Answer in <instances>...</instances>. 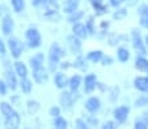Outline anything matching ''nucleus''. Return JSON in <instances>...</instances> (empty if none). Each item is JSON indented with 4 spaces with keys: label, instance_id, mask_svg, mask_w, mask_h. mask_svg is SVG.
Here are the masks:
<instances>
[{
    "label": "nucleus",
    "instance_id": "15",
    "mask_svg": "<svg viewBox=\"0 0 148 129\" xmlns=\"http://www.w3.org/2000/svg\"><path fill=\"white\" fill-rule=\"evenodd\" d=\"M45 63H46V55L43 52H36L33 56L29 57V61L28 65L30 68V70H36L38 68L45 67Z\"/></svg>",
    "mask_w": 148,
    "mask_h": 129
},
{
    "label": "nucleus",
    "instance_id": "5",
    "mask_svg": "<svg viewBox=\"0 0 148 129\" xmlns=\"http://www.w3.org/2000/svg\"><path fill=\"white\" fill-rule=\"evenodd\" d=\"M81 94L79 93H72L70 90H62L60 95H59V106L62 107V109L64 111H71V109L75 107L76 102L80 99Z\"/></svg>",
    "mask_w": 148,
    "mask_h": 129
},
{
    "label": "nucleus",
    "instance_id": "2",
    "mask_svg": "<svg viewBox=\"0 0 148 129\" xmlns=\"http://www.w3.org/2000/svg\"><path fill=\"white\" fill-rule=\"evenodd\" d=\"M3 69H4V80L5 82L8 84L9 89L12 91H16L18 89V76L14 72V68H13V63H11V59L9 57H3Z\"/></svg>",
    "mask_w": 148,
    "mask_h": 129
},
{
    "label": "nucleus",
    "instance_id": "25",
    "mask_svg": "<svg viewBox=\"0 0 148 129\" xmlns=\"http://www.w3.org/2000/svg\"><path fill=\"white\" fill-rule=\"evenodd\" d=\"M33 85L34 81L30 78V77H24V78H20L18 81V89L23 94H30L33 91Z\"/></svg>",
    "mask_w": 148,
    "mask_h": 129
},
{
    "label": "nucleus",
    "instance_id": "9",
    "mask_svg": "<svg viewBox=\"0 0 148 129\" xmlns=\"http://www.w3.org/2000/svg\"><path fill=\"white\" fill-rule=\"evenodd\" d=\"M84 109L88 113L97 115L101 109H102V101H101V98L97 95H89L85 99V102H84Z\"/></svg>",
    "mask_w": 148,
    "mask_h": 129
},
{
    "label": "nucleus",
    "instance_id": "36",
    "mask_svg": "<svg viewBox=\"0 0 148 129\" xmlns=\"http://www.w3.org/2000/svg\"><path fill=\"white\" fill-rule=\"evenodd\" d=\"M127 16H129V9L125 8V7H119V8L114 9V12L112 13L113 20H117V21L125 20Z\"/></svg>",
    "mask_w": 148,
    "mask_h": 129
},
{
    "label": "nucleus",
    "instance_id": "53",
    "mask_svg": "<svg viewBox=\"0 0 148 129\" xmlns=\"http://www.w3.org/2000/svg\"><path fill=\"white\" fill-rule=\"evenodd\" d=\"M18 101H20V97L18 95H12V98H11V103L12 104H16Z\"/></svg>",
    "mask_w": 148,
    "mask_h": 129
},
{
    "label": "nucleus",
    "instance_id": "57",
    "mask_svg": "<svg viewBox=\"0 0 148 129\" xmlns=\"http://www.w3.org/2000/svg\"><path fill=\"white\" fill-rule=\"evenodd\" d=\"M25 129H30V128H25Z\"/></svg>",
    "mask_w": 148,
    "mask_h": 129
},
{
    "label": "nucleus",
    "instance_id": "3",
    "mask_svg": "<svg viewBox=\"0 0 148 129\" xmlns=\"http://www.w3.org/2000/svg\"><path fill=\"white\" fill-rule=\"evenodd\" d=\"M7 46H8V53L11 59H14V60H20V57L23 56V53L25 52L26 47L25 42L17 38L14 35H11L8 36V39H7Z\"/></svg>",
    "mask_w": 148,
    "mask_h": 129
},
{
    "label": "nucleus",
    "instance_id": "10",
    "mask_svg": "<svg viewBox=\"0 0 148 129\" xmlns=\"http://www.w3.org/2000/svg\"><path fill=\"white\" fill-rule=\"evenodd\" d=\"M50 70H49L47 67H42L38 68L36 70H32V80L34 81V84L38 85H46L50 80Z\"/></svg>",
    "mask_w": 148,
    "mask_h": 129
},
{
    "label": "nucleus",
    "instance_id": "1",
    "mask_svg": "<svg viewBox=\"0 0 148 129\" xmlns=\"http://www.w3.org/2000/svg\"><path fill=\"white\" fill-rule=\"evenodd\" d=\"M66 56V50L59 42H53L47 51V68L51 73L59 70V64Z\"/></svg>",
    "mask_w": 148,
    "mask_h": 129
},
{
    "label": "nucleus",
    "instance_id": "49",
    "mask_svg": "<svg viewBox=\"0 0 148 129\" xmlns=\"http://www.w3.org/2000/svg\"><path fill=\"white\" fill-rule=\"evenodd\" d=\"M49 0H30V3L33 7H36V8H43V7L46 5V3H47Z\"/></svg>",
    "mask_w": 148,
    "mask_h": 129
},
{
    "label": "nucleus",
    "instance_id": "27",
    "mask_svg": "<svg viewBox=\"0 0 148 129\" xmlns=\"http://www.w3.org/2000/svg\"><path fill=\"white\" fill-rule=\"evenodd\" d=\"M103 55H105V53H103L102 50H92L85 55V57H87V60L89 61V64H100Z\"/></svg>",
    "mask_w": 148,
    "mask_h": 129
},
{
    "label": "nucleus",
    "instance_id": "51",
    "mask_svg": "<svg viewBox=\"0 0 148 129\" xmlns=\"http://www.w3.org/2000/svg\"><path fill=\"white\" fill-rule=\"evenodd\" d=\"M97 90H100L101 93H106L108 90H109V87L106 86V84H103V82H100V81H98V84H97Z\"/></svg>",
    "mask_w": 148,
    "mask_h": 129
},
{
    "label": "nucleus",
    "instance_id": "44",
    "mask_svg": "<svg viewBox=\"0 0 148 129\" xmlns=\"http://www.w3.org/2000/svg\"><path fill=\"white\" fill-rule=\"evenodd\" d=\"M8 55V46H7V42L0 36V57H7Z\"/></svg>",
    "mask_w": 148,
    "mask_h": 129
},
{
    "label": "nucleus",
    "instance_id": "47",
    "mask_svg": "<svg viewBox=\"0 0 148 129\" xmlns=\"http://www.w3.org/2000/svg\"><path fill=\"white\" fill-rule=\"evenodd\" d=\"M123 3H125V0H108V4H109L110 8H119V7L123 5Z\"/></svg>",
    "mask_w": 148,
    "mask_h": 129
},
{
    "label": "nucleus",
    "instance_id": "18",
    "mask_svg": "<svg viewBox=\"0 0 148 129\" xmlns=\"http://www.w3.org/2000/svg\"><path fill=\"white\" fill-rule=\"evenodd\" d=\"M72 28H71V31L73 34V35H76L77 38H80L81 41L87 39V38H89V33H88L87 30V26H85V24L84 22H76L73 24V25H71Z\"/></svg>",
    "mask_w": 148,
    "mask_h": 129
},
{
    "label": "nucleus",
    "instance_id": "14",
    "mask_svg": "<svg viewBox=\"0 0 148 129\" xmlns=\"http://www.w3.org/2000/svg\"><path fill=\"white\" fill-rule=\"evenodd\" d=\"M89 1V5L92 7V9L95 11V16L100 17L103 16L109 12V4L105 3V0H88Z\"/></svg>",
    "mask_w": 148,
    "mask_h": 129
},
{
    "label": "nucleus",
    "instance_id": "52",
    "mask_svg": "<svg viewBox=\"0 0 148 129\" xmlns=\"http://www.w3.org/2000/svg\"><path fill=\"white\" fill-rule=\"evenodd\" d=\"M140 119H142V120L144 121V123L148 125V109H145V111H143V113H142V115H140Z\"/></svg>",
    "mask_w": 148,
    "mask_h": 129
},
{
    "label": "nucleus",
    "instance_id": "56",
    "mask_svg": "<svg viewBox=\"0 0 148 129\" xmlns=\"http://www.w3.org/2000/svg\"><path fill=\"white\" fill-rule=\"evenodd\" d=\"M145 73H147V76H148V69H147V72H145Z\"/></svg>",
    "mask_w": 148,
    "mask_h": 129
},
{
    "label": "nucleus",
    "instance_id": "48",
    "mask_svg": "<svg viewBox=\"0 0 148 129\" xmlns=\"http://www.w3.org/2000/svg\"><path fill=\"white\" fill-rule=\"evenodd\" d=\"M71 68H72V63L71 61H63L62 60V63L59 64V70H63V72H67Z\"/></svg>",
    "mask_w": 148,
    "mask_h": 129
},
{
    "label": "nucleus",
    "instance_id": "32",
    "mask_svg": "<svg viewBox=\"0 0 148 129\" xmlns=\"http://www.w3.org/2000/svg\"><path fill=\"white\" fill-rule=\"evenodd\" d=\"M25 106H26V111H28L29 115H36L39 109H41V103L38 101H36V99H28Z\"/></svg>",
    "mask_w": 148,
    "mask_h": 129
},
{
    "label": "nucleus",
    "instance_id": "13",
    "mask_svg": "<svg viewBox=\"0 0 148 129\" xmlns=\"http://www.w3.org/2000/svg\"><path fill=\"white\" fill-rule=\"evenodd\" d=\"M14 26H16V24H14L13 17H12L11 14H7V16H4L3 18H1V25H0V28H1V34H3L4 36H11L12 34H13Z\"/></svg>",
    "mask_w": 148,
    "mask_h": 129
},
{
    "label": "nucleus",
    "instance_id": "8",
    "mask_svg": "<svg viewBox=\"0 0 148 129\" xmlns=\"http://www.w3.org/2000/svg\"><path fill=\"white\" fill-rule=\"evenodd\" d=\"M97 84H98V78L95 73H87L83 77V93L87 95H92L97 90Z\"/></svg>",
    "mask_w": 148,
    "mask_h": 129
},
{
    "label": "nucleus",
    "instance_id": "20",
    "mask_svg": "<svg viewBox=\"0 0 148 129\" xmlns=\"http://www.w3.org/2000/svg\"><path fill=\"white\" fill-rule=\"evenodd\" d=\"M13 68H14V72L18 76V78H24V77H29V65L26 63L21 61V60H14L13 61Z\"/></svg>",
    "mask_w": 148,
    "mask_h": 129
},
{
    "label": "nucleus",
    "instance_id": "33",
    "mask_svg": "<svg viewBox=\"0 0 148 129\" xmlns=\"http://www.w3.org/2000/svg\"><path fill=\"white\" fill-rule=\"evenodd\" d=\"M121 97V87L114 85V86H110L108 90V98H109L110 103H117L118 99Z\"/></svg>",
    "mask_w": 148,
    "mask_h": 129
},
{
    "label": "nucleus",
    "instance_id": "40",
    "mask_svg": "<svg viewBox=\"0 0 148 129\" xmlns=\"http://www.w3.org/2000/svg\"><path fill=\"white\" fill-rule=\"evenodd\" d=\"M114 63H115V59H114V57H113L112 55H108V53H105L100 64L102 65V67H112Z\"/></svg>",
    "mask_w": 148,
    "mask_h": 129
},
{
    "label": "nucleus",
    "instance_id": "29",
    "mask_svg": "<svg viewBox=\"0 0 148 129\" xmlns=\"http://www.w3.org/2000/svg\"><path fill=\"white\" fill-rule=\"evenodd\" d=\"M43 17L50 22H58L60 21L62 14L59 9H43Z\"/></svg>",
    "mask_w": 148,
    "mask_h": 129
},
{
    "label": "nucleus",
    "instance_id": "38",
    "mask_svg": "<svg viewBox=\"0 0 148 129\" xmlns=\"http://www.w3.org/2000/svg\"><path fill=\"white\" fill-rule=\"evenodd\" d=\"M134 107L135 108H145V107H148V94H140L134 101Z\"/></svg>",
    "mask_w": 148,
    "mask_h": 129
},
{
    "label": "nucleus",
    "instance_id": "23",
    "mask_svg": "<svg viewBox=\"0 0 148 129\" xmlns=\"http://www.w3.org/2000/svg\"><path fill=\"white\" fill-rule=\"evenodd\" d=\"M72 68L80 70V72H87L88 68H89V61L84 55H77V56H75V60L72 61Z\"/></svg>",
    "mask_w": 148,
    "mask_h": 129
},
{
    "label": "nucleus",
    "instance_id": "7",
    "mask_svg": "<svg viewBox=\"0 0 148 129\" xmlns=\"http://www.w3.org/2000/svg\"><path fill=\"white\" fill-rule=\"evenodd\" d=\"M130 112H131V107L129 104H119V106H115L113 108V112H112V116H113V120L117 121L118 124H125L126 121L129 120V116H130Z\"/></svg>",
    "mask_w": 148,
    "mask_h": 129
},
{
    "label": "nucleus",
    "instance_id": "16",
    "mask_svg": "<svg viewBox=\"0 0 148 129\" xmlns=\"http://www.w3.org/2000/svg\"><path fill=\"white\" fill-rule=\"evenodd\" d=\"M136 13L139 16V25L140 28L148 30V4L142 3L136 9Z\"/></svg>",
    "mask_w": 148,
    "mask_h": 129
},
{
    "label": "nucleus",
    "instance_id": "22",
    "mask_svg": "<svg viewBox=\"0 0 148 129\" xmlns=\"http://www.w3.org/2000/svg\"><path fill=\"white\" fill-rule=\"evenodd\" d=\"M16 113H17V111L13 107V104H11L9 102H0V115H1L3 119L12 118Z\"/></svg>",
    "mask_w": 148,
    "mask_h": 129
},
{
    "label": "nucleus",
    "instance_id": "26",
    "mask_svg": "<svg viewBox=\"0 0 148 129\" xmlns=\"http://www.w3.org/2000/svg\"><path fill=\"white\" fill-rule=\"evenodd\" d=\"M3 124L5 126V129H18L21 125V116L17 112L16 115H13L12 118L3 119Z\"/></svg>",
    "mask_w": 148,
    "mask_h": 129
},
{
    "label": "nucleus",
    "instance_id": "37",
    "mask_svg": "<svg viewBox=\"0 0 148 129\" xmlns=\"http://www.w3.org/2000/svg\"><path fill=\"white\" fill-rule=\"evenodd\" d=\"M83 118L85 119V121L88 123V125H90L93 129H95V128H100V125H101L100 119H98L95 113H88L87 112V115L83 116Z\"/></svg>",
    "mask_w": 148,
    "mask_h": 129
},
{
    "label": "nucleus",
    "instance_id": "58",
    "mask_svg": "<svg viewBox=\"0 0 148 129\" xmlns=\"http://www.w3.org/2000/svg\"><path fill=\"white\" fill-rule=\"evenodd\" d=\"M125 1H129V0H125Z\"/></svg>",
    "mask_w": 148,
    "mask_h": 129
},
{
    "label": "nucleus",
    "instance_id": "11",
    "mask_svg": "<svg viewBox=\"0 0 148 129\" xmlns=\"http://www.w3.org/2000/svg\"><path fill=\"white\" fill-rule=\"evenodd\" d=\"M66 43H67V47L71 52L77 56V55H83V41L80 38H77L73 34H70L66 38Z\"/></svg>",
    "mask_w": 148,
    "mask_h": 129
},
{
    "label": "nucleus",
    "instance_id": "55",
    "mask_svg": "<svg viewBox=\"0 0 148 129\" xmlns=\"http://www.w3.org/2000/svg\"><path fill=\"white\" fill-rule=\"evenodd\" d=\"M0 126H1V115H0Z\"/></svg>",
    "mask_w": 148,
    "mask_h": 129
},
{
    "label": "nucleus",
    "instance_id": "6",
    "mask_svg": "<svg viewBox=\"0 0 148 129\" xmlns=\"http://www.w3.org/2000/svg\"><path fill=\"white\" fill-rule=\"evenodd\" d=\"M130 42L132 45V48L136 51V55H143V56L148 55V50L144 43V36L142 35L139 29L134 28L131 30V33H130Z\"/></svg>",
    "mask_w": 148,
    "mask_h": 129
},
{
    "label": "nucleus",
    "instance_id": "45",
    "mask_svg": "<svg viewBox=\"0 0 148 129\" xmlns=\"http://www.w3.org/2000/svg\"><path fill=\"white\" fill-rule=\"evenodd\" d=\"M110 25H112V22H110L109 20H102L100 22V25H98V31H103V33L109 34Z\"/></svg>",
    "mask_w": 148,
    "mask_h": 129
},
{
    "label": "nucleus",
    "instance_id": "28",
    "mask_svg": "<svg viewBox=\"0 0 148 129\" xmlns=\"http://www.w3.org/2000/svg\"><path fill=\"white\" fill-rule=\"evenodd\" d=\"M134 67L139 72H147L148 69V57L143 56V55H136L134 60Z\"/></svg>",
    "mask_w": 148,
    "mask_h": 129
},
{
    "label": "nucleus",
    "instance_id": "17",
    "mask_svg": "<svg viewBox=\"0 0 148 129\" xmlns=\"http://www.w3.org/2000/svg\"><path fill=\"white\" fill-rule=\"evenodd\" d=\"M132 86L142 94H148V76H136L132 81Z\"/></svg>",
    "mask_w": 148,
    "mask_h": 129
},
{
    "label": "nucleus",
    "instance_id": "42",
    "mask_svg": "<svg viewBox=\"0 0 148 129\" xmlns=\"http://www.w3.org/2000/svg\"><path fill=\"white\" fill-rule=\"evenodd\" d=\"M119 124L114 120H106L100 125V129H118Z\"/></svg>",
    "mask_w": 148,
    "mask_h": 129
},
{
    "label": "nucleus",
    "instance_id": "46",
    "mask_svg": "<svg viewBox=\"0 0 148 129\" xmlns=\"http://www.w3.org/2000/svg\"><path fill=\"white\" fill-rule=\"evenodd\" d=\"M132 129H148V125L142 120L140 118H136L134 120V125H132Z\"/></svg>",
    "mask_w": 148,
    "mask_h": 129
},
{
    "label": "nucleus",
    "instance_id": "54",
    "mask_svg": "<svg viewBox=\"0 0 148 129\" xmlns=\"http://www.w3.org/2000/svg\"><path fill=\"white\" fill-rule=\"evenodd\" d=\"M144 43H145V47H147V50H148V34L144 35Z\"/></svg>",
    "mask_w": 148,
    "mask_h": 129
},
{
    "label": "nucleus",
    "instance_id": "24",
    "mask_svg": "<svg viewBox=\"0 0 148 129\" xmlns=\"http://www.w3.org/2000/svg\"><path fill=\"white\" fill-rule=\"evenodd\" d=\"M80 3L81 0H64L63 4H62V11H63V13L70 14L72 12L80 9Z\"/></svg>",
    "mask_w": 148,
    "mask_h": 129
},
{
    "label": "nucleus",
    "instance_id": "4",
    "mask_svg": "<svg viewBox=\"0 0 148 129\" xmlns=\"http://www.w3.org/2000/svg\"><path fill=\"white\" fill-rule=\"evenodd\" d=\"M25 45L30 50H37L42 46V34L37 26H29L25 30Z\"/></svg>",
    "mask_w": 148,
    "mask_h": 129
},
{
    "label": "nucleus",
    "instance_id": "31",
    "mask_svg": "<svg viewBox=\"0 0 148 129\" xmlns=\"http://www.w3.org/2000/svg\"><path fill=\"white\" fill-rule=\"evenodd\" d=\"M85 26H87V30H88V33H89V36H96V34H97V31H98V28H97V25H96V18H95V16H89L85 20Z\"/></svg>",
    "mask_w": 148,
    "mask_h": 129
},
{
    "label": "nucleus",
    "instance_id": "43",
    "mask_svg": "<svg viewBox=\"0 0 148 129\" xmlns=\"http://www.w3.org/2000/svg\"><path fill=\"white\" fill-rule=\"evenodd\" d=\"M9 86H8V84L5 82V80H1L0 78V97H5V95H8V93H9Z\"/></svg>",
    "mask_w": 148,
    "mask_h": 129
},
{
    "label": "nucleus",
    "instance_id": "35",
    "mask_svg": "<svg viewBox=\"0 0 148 129\" xmlns=\"http://www.w3.org/2000/svg\"><path fill=\"white\" fill-rule=\"evenodd\" d=\"M9 3H11L12 11L17 14L23 13L26 8V0H9Z\"/></svg>",
    "mask_w": 148,
    "mask_h": 129
},
{
    "label": "nucleus",
    "instance_id": "34",
    "mask_svg": "<svg viewBox=\"0 0 148 129\" xmlns=\"http://www.w3.org/2000/svg\"><path fill=\"white\" fill-rule=\"evenodd\" d=\"M51 125H53V129H68L70 124H68L67 119L63 118V116L60 115V116H58V118H54L53 119Z\"/></svg>",
    "mask_w": 148,
    "mask_h": 129
},
{
    "label": "nucleus",
    "instance_id": "21",
    "mask_svg": "<svg viewBox=\"0 0 148 129\" xmlns=\"http://www.w3.org/2000/svg\"><path fill=\"white\" fill-rule=\"evenodd\" d=\"M115 57L121 64H126L131 59V52H130L129 47L127 46H119L117 47V52H115Z\"/></svg>",
    "mask_w": 148,
    "mask_h": 129
},
{
    "label": "nucleus",
    "instance_id": "30",
    "mask_svg": "<svg viewBox=\"0 0 148 129\" xmlns=\"http://www.w3.org/2000/svg\"><path fill=\"white\" fill-rule=\"evenodd\" d=\"M84 16H85L84 11L77 9V11H75V12H72V13L67 14L66 21H67L68 24H71V25H73V24H76V22H81V21H83V18H84Z\"/></svg>",
    "mask_w": 148,
    "mask_h": 129
},
{
    "label": "nucleus",
    "instance_id": "19",
    "mask_svg": "<svg viewBox=\"0 0 148 129\" xmlns=\"http://www.w3.org/2000/svg\"><path fill=\"white\" fill-rule=\"evenodd\" d=\"M81 87H83V76H80L79 73H75L72 76H70L68 90L72 91V93H79Z\"/></svg>",
    "mask_w": 148,
    "mask_h": 129
},
{
    "label": "nucleus",
    "instance_id": "41",
    "mask_svg": "<svg viewBox=\"0 0 148 129\" xmlns=\"http://www.w3.org/2000/svg\"><path fill=\"white\" fill-rule=\"evenodd\" d=\"M62 107L60 106H51L50 108H49V115H50V118H58V116H60L62 115Z\"/></svg>",
    "mask_w": 148,
    "mask_h": 129
},
{
    "label": "nucleus",
    "instance_id": "12",
    "mask_svg": "<svg viewBox=\"0 0 148 129\" xmlns=\"http://www.w3.org/2000/svg\"><path fill=\"white\" fill-rule=\"evenodd\" d=\"M53 82L56 89H59L60 91L62 90H67L68 82H70V76H67V73L63 72V70H58V72L54 73Z\"/></svg>",
    "mask_w": 148,
    "mask_h": 129
},
{
    "label": "nucleus",
    "instance_id": "39",
    "mask_svg": "<svg viewBox=\"0 0 148 129\" xmlns=\"http://www.w3.org/2000/svg\"><path fill=\"white\" fill-rule=\"evenodd\" d=\"M75 129H93L90 125H88V123L85 121L84 118H77L75 120Z\"/></svg>",
    "mask_w": 148,
    "mask_h": 129
},
{
    "label": "nucleus",
    "instance_id": "50",
    "mask_svg": "<svg viewBox=\"0 0 148 129\" xmlns=\"http://www.w3.org/2000/svg\"><path fill=\"white\" fill-rule=\"evenodd\" d=\"M9 14V8L5 5V4H0V17L3 18L4 16Z\"/></svg>",
    "mask_w": 148,
    "mask_h": 129
}]
</instances>
